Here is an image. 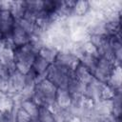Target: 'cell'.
Segmentation results:
<instances>
[{
    "mask_svg": "<svg viewBox=\"0 0 122 122\" xmlns=\"http://www.w3.org/2000/svg\"><path fill=\"white\" fill-rule=\"evenodd\" d=\"M14 52V65L16 71L22 74H27L33 64V61L37 55V51L31 46L30 43L24 46L15 48Z\"/></svg>",
    "mask_w": 122,
    "mask_h": 122,
    "instance_id": "obj_1",
    "label": "cell"
},
{
    "mask_svg": "<svg viewBox=\"0 0 122 122\" xmlns=\"http://www.w3.org/2000/svg\"><path fill=\"white\" fill-rule=\"evenodd\" d=\"M73 76V71L58 66L56 64H51L47 71V79L53 83L58 89H67L71 78Z\"/></svg>",
    "mask_w": 122,
    "mask_h": 122,
    "instance_id": "obj_2",
    "label": "cell"
},
{
    "mask_svg": "<svg viewBox=\"0 0 122 122\" xmlns=\"http://www.w3.org/2000/svg\"><path fill=\"white\" fill-rule=\"evenodd\" d=\"M115 66L116 65L113 64L109 59H107L105 57L98 56L96 68H95L92 75L98 81L107 84V82H108V80H109V78H110Z\"/></svg>",
    "mask_w": 122,
    "mask_h": 122,
    "instance_id": "obj_3",
    "label": "cell"
},
{
    "mask_svg": "<svg viewBox=\"0 0 122 122\" xmlns=\"http://www.w3.org/2000/svg\"><path fill=\"white\" fill-rule=\"evenodd\" d=\"M15 25V19L10 10H0V30L3 39L10 38L11 32Z\"/></svg>",
    "mask_w": 122,
    "mask_h": 122,
    "instance_id": "obj_4",
    "label": "cell"
},
{
    "mask_svg": "<svg viewBox=\"0 0 122 122\" xmlns=\"http://www.w3.org/2000/svg\"><path fill=\"white\" fill-rule=\"evenodd\" d=\"M25 86V74H22L18 71H14L10 73L8 79V87L7 93L14 96L18 94Z\"/></svg>",
    "mask_w": 122,
    "mask_h": 122,
    "instance_id": "obj_5",
    "label": "cell"
},
{
    "mask_svg": "<svg viewBox=\"0 0 122 122\" xmlns=\"http://www.w3.org/2000/svg\"><path fill=\"white\" fill-rule=\"evenodd\" d=\"M79 62H80L79 59L75 55H73L71 51H58L54 64L69 69L71 71H74V69L79 64Z\"/></svg>",
    "mask_w": 122,
    "mask_h": 122,
    "instance_id": "obj_6",
    "label": "cell"
},
{
    "mask_svg": "<svg viewBox=\"0 0 122 122\" xmlns=\"http://www.w3.org/2000/svg\"><path fill=\"white\" fill-rule=\"evenodd\" d=\"M104 86H105V83L100 82L93 77V79L89 84L86 85L84 95L95 103L101 100V92Z\"/></svg>",
    "mask_w": 122,
    "mask_h": 122,
    "instance_id": "obj_7",
    "label": "cell"
},
{
    "mask_svg": "<svg viewBox=\"0 0 122 122\" xmlns=\"http://www.w3.org/2000/svg\"><path fill=\"white\" fill-rule=\"evenodd\" d=\"M10 38H11V42H12L14 49H15V48L24 46L26 44H29L30 40V35L28 34L15 21V25H14V28L12 30Z\"/></svg>",
    "mask_w": 122,
    "mask_h": 122,
    "instance_id": "obj_8",
    "label": "cell"
},
{
    "mask_svg": "<svg viewBox=\"0 0 122 122\" xmlns=\"http://www.w3.org/2000/svg\"><path fill=\"white\" fill-rule=\"evenodd\" d=\"M73 75L74 77L79 80L80 82L84 83V84H89L92 79H93V75L92 73L89 71V69L84 66L82 63L79 62V64L76 66V68L73 71Z\"/></svg>",
    "mask_w": 122,
    "mask_h": 122,
    "instance_id": "obj_9",
    "label": "cell"
},
{
    "mask_svg": "<svg viewBox=\"0 0 122 122\" xmlns=\"http://www.w3.org/2000/svg\"><path fill=\"white\" fill-rule=\"evenodd\" d=\"M55 102L60 109H68L71 104V96L67 89H57Z\"/></svg>",
    "mask_w": 122,
    "mask_h": 122,
    "instance_id": "obj_10",
    "label": "cell"
},
{
    "mask_svg": "<svg viewBox=\"0 0 122 122\" xmlns=\"http://www.w3.org/2000/svg\"><path fill=\"white\" fill-rule=\"evenodd\" d=\"M121 79H122L121 68H120V65H117L114 67L107 82V85L110 86L112 89H113L115 92H121Z\"/></svg>",
    "mask_w": 122,
    "mask_h": 122,
    "instance_id": "obj_11",
    "label": "cell"
},
{
    "mask_svg": "<svg viewBox=\"0 0 122 122\" xmlns=\"http://www.w3.org/2000/svg\"><path fill=\"white\" fill-rule=\"evenodd\" d=\"M39 56H41L43 59H45L49 64H53L55 61V58L58 54V51L51 46H43L37 53Z\"/></svg>",
    "mask_w": 122,
    "mask_h": 122,
    "instance_id": "obj_12",
    "label": "cell"
},
{
    "mask_svg": "<svg viewBox=\"0 0 122 122\" xmlns=\"http://www.w3.org/2000/svg\"><path fill=\"white\" fill-rule=\"evenodd\" d=\"M50 65L51 64H49L45 59H43L41 56H39L37 54L36 57H35V59H34V61H33V64H32L31 69L34 71V72L37 75L46 76L47 77V71H48Z\"/></svg>",
    "mask_w": 122,
    "mask_h": 122,
    "instance_id": "obj_13",
    "label": "cell"
},
{
    "mask_svg": "<svg viewBox=\"0 0 122 122\" xmlns=\"http://www.w3.org/2000/svg\"><path fill=\"white\" fill-rule=\"evenodd\" d=\"M85 88H86V84H84V83L80 82L79 80H77L73 75L71 78L70 82H69L67 90L69 91L71 95H72V94H83L84 95Z\"/></svg>",
    "mask_w": 122,
    "mask_h": 122,
    "instance_id": "obj_14",
    "label": "cell"
},
{
    "mask_svg": "<svg viewBox=\"0 0 122 122\" xmlns=\"http://www.w3.org/2000/svg\"><path fill=\"white\" fill-rule=\"evenodd\" d=\"M90 37L89 32L87 31L85 27H81L79 29H76L72 31H71V41L73 43H82L86 40H88Z\"/></svg>",
    "mask_w": 122,
    "mask_h": 122,
    "instance_id": "obj_15",
    "label": "cell"
},
{
    "mask_svg": "<svg viewBox=\"0 0 122 122\" xmlns=\"http://www.w3.org/2000/svg\"><path fill=\"white\" fill-rule=\"evenodd\" d=\"M20 107H21L26 112H28L31 118L38 116L39 106H37L31 99L22 100L21 103H20Z\"/></svg>",
    "mask_w": 122,
    "mask_h": 122,
    "instance_id": "obj_16",
    "label": "cell"
},
{
    "mask_svg": "<svg viewBox=\"0 0 122 122\" xmlns=\"http://www.w3.org/2000/svg\"><path fill=\"white\" fill-rule=\"evenodd\" d=\"M90 3L89 1L85 0H80V1H75L74 7H73V15L82 17L86 15L90 11Z\"/></svg>",
    "mask_w": 122,
    "mask_h": 122,
    "instance_id": "obj_17",
    "label": "cell"
},
{
    "mask_svg": "<svg viewBox=\"0 0 122 122\" xmlns=\"http://www.w3.org/2000/svg\"><path fill=\"white\" fill-rule=\"evenodd\" d=\"M14 104L13 97L8 93L0 92V112H10Z\"/></svg>",
    "mask_w": 122,
    "mask_h": 122,
    "instance_id": "obj_18",
    "label": "cell"
},
{
    "mask_svg": "<svg viewBox=\"0 0 122 122\" xmlns=\"http://www.w3.org/2000/svg\"><path fill=\"white\" fill-rule=\"evenodd\" d=\"M37 117L40 122H56L54 114L45 107H39Z\"/></svg>",
    "mask_w": 122,
    "mask_h": 122,
    "instance_id": "obj_19",
    "label": "cell"
},
{
    "mask_svg": "<svg viewBox=\"0 0 122 122\" xmlns=\"http://www.w3.org/2000/svg\"><path fill=\"white\" fill-rule=\"evenodd\" d=\"M89 41L97 49L99 50L102 48L106 41H107V36L106 35H101V34H91L89 37Z\"/></svg>",
    "mask_w": 122,
    "mask_h": 122,
    "instance_id": "obj_20",
    "label": "cell"
},
{
    "mask_svg": "<svg viewBox=\"0 0 122 122\" xmlns=\"http://www.w3.org/2000/svg\"><path fill=\"white\" fill-rule=\"evenodd\" d=\"M16 23L30 35H31L34 31V29H35V23L34 22H31L30 20H27L25 18H21L19 20L16 21Z\"/></svg>",
    "mask_w": 122,
    "mask_h": 122,
    "instance_id": "obj_21",
    "label": "cell"
},
{
    "mask_svg": "<svg viewBox=\"0 0 122 122\" xmlns=\"http://www.w3.org/2000/svg\"><path fill=\"white\" fill-rule=\"evenodd\" d=\"M116 92H115L110 86L105 84V86L103 87L102 92H101V100L102 99H112Z\"/></svg>",
    "mask_w": 122,
    "mask_h": 122,
    "instance_id": "obj_22",
    "label": "cell"
},
{
    "mask_svg": "<svg viewBox=\"0 0 122 122\" xmlns=\"http://www.w3.org/2000/svg\"><path fill=\"white\" fill-rule=\"evenodd\" d=\"M30 118L31 117L30 116V114L20 107L16 114V122H30Z\"/></svg>",
    "mask_w": 122,
    "mask_h": 122,
    "instance_id": "obj_23",
    "label": "cell"
},
{
    "mask_svg": "<svg viewBox=\"0 0 122 122\" xmlns=\"http://www.w3.org/2000/svg\"><path fill=\"white\" fill-rule=\"evenodd\" d=\"M10 75V71H9V69L0 61V77L4 80H8L9 77Z\"/></svg>",
    "mask_w": 122,
    "mask_h": 122,
    "instance_id": "obj_24",
    "label": "cell"
},
{
    "mask_svg": "<svg viewBox=\"0 0 122 122\" xmlns=\"http://www.w3.org/2000/svg\"><path fill=\"white\" fill-rule=\"evenodd\" d=\"M68 122H82V120H81V118L78 117V116H72Z\"/></svg>",
    "mask_w": 122,
    "mask_h": 122,
    "instance_id": "obj_25",
    "label": "cell"
},
{
    "mask_svg": "<svg viewBox=\"0 0 122 122\" xmlns=\"http://www.w3.org/2000/svg\"><path fill=\"white\" fill-rule=\"evenodd\" d=\"M30 122H40V121H39L38 117H33V118H30Z\"/></svg>",
    "mask_w": 122,
    "mask_h": 122,
    "instance_id": "obj_26",
    "label": "cell"
},
{
    "mask_svg": "<svg viewBox=\"0 0 122 122\" xmlns=\"http://www.w3.org/2000/svg\"><path fill=\"white\" fill-rule=\"evenodd\" d=\"M2 39H3V34H2V32L0 30V40H2Z\"/></svg>",
    "mask_w": 122,
    "mask_h": 122,
    "instance_id": "obj_27",
    "label": "cell"
},
{
    "mask_svg": "<svg viewBox=\"0 0 122 122\" xmlns=\"http://www.w3.org/2000/svg\"><path fill=\"white\" fill-rule=\"evenodd\" d=\"M0 10H1V1H0Z\"/></svg>",
    "mask_w": 122,
    "mask_h": 122,
    "instance_id": "obj_28",
    "label": "cell"
}]
</instances>
